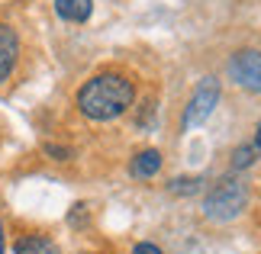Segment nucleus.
<instances>
[{
	"instance_id": "1",
	"label": "nucleus",
	"mask_w": 261,
	"mask_h": 254,
	"mask_svg": "<svg viewBox=\"0 0 261 254\" xmlns=\"http://www.w3.org/2000/svg\"><path fill=\"white\" fill-rule=\"evenodd\" d=\"M133 103H136V80L116 68L87 77L74 94L77 113L90 123H113V119L126 116Z\"/></svg>"
},
{
	"instance_id": "2",
	"label": "nucleus",
	"mask_w": 261,
	"mask_h": 254,
	"mask_svg": "<svg viewBox=\"0 0 261 254\" xmlns=\"http://www.w3.org/2000/svg\"><path fill=\"white\" fill-rule=\"evenodd\" d=\"M248 196H252V193H248V184L242 177H236V174L223 177L203 196V216L210 222H232V219H239L245 212Z\"/></svg>"
},
{
	"instance_id": "3",
	"label": "nucleus",
	"mask_w": 261,
	"mask_h": 254,
	"mask_svg": "<svg viewBox=\"0 0 261 254\" xmlns=\"http://www.w3.org/2000/svg\"><path fill=\"white\" fill-rule=\"evenodd\" d=\"M226 77L248 94H261V48H239L226 62Z\"/></svg>"
},
{
	"instance_id": "4",
	"label": "nucleus",
	"mask_w": 261,
	"mask_h": 254,
	"mask_svg": "<svg viewBox=\"0 0 261 254\" xmlns=\"http://www.w3.org/2000/svg\"><path fill=\"white\" fill-rule=\"evenodd\" d=\"M219 97H223V87H219V80H216V77H203V80L197 84L194 97L187 100V109H184V119H180V129L190 132L194 126H203L206 119H210V113L216 109Z\"/></svg>"
},
{
	"instance_id": "5",
	"label": "nucleus",
	"mask_w": 261,
	"mask_h": 254,
	"mask_svg": "<svg viewBox=\"0 0 261 254\" xmlns=\"http://www.w3.org/2000/svg\"><path fill=\"white\" fill-rule=\"evenodd\" d=\"M19 55H23L19 33L10 23H0V84H7V80L13 77V71L19 65Z\"/></svg>"
},
{
	"instance_id": "6",
	"label": "nucleus",
	"mask_w": 261,
	"mask_h": 254,
	"mask_svg": "<svg viewBox=\"0 0 261 254\" xmlns=\"http://www.w3.org/2000/svg\"><path fill=\"white\" fill-rule=\"evenodd\" d=\"M162 164H165V158H162L158 148H142V151L133 155V161H129V174L136 180H152L158 171H162Z\"/></svg>"
},
{
	"instance_id": "7",
	"label": "nucleus",
	"mask_w": 261,
	"mask_h": 254,
	"mask_svg": "<svg viewBox=\"0 0 261 254\" xmlns=\"http://www.w3.org/2000/svg\"><path fill=\"white\" fill-rule=\"evenodd\" d=\"M13 254H62V248H58L48 235L26 232V235H16V241H13Z\"/></svg>"
},
{
	"instance_id": "8",
	"label": "nucleus",
	"mask_w": 261,
	"mask_h": 254,
	"mask_svg": "<svg viewBox=\"0 0 261 254\" xmlns=\"http://www.w3.org/2000/svg\"><path fill=\"white\" fill-rule=\"evenodd\" d=\"M55 13L65 23H87L94 13V0H55Z\"/></svg>"
},
{
	"instance_id": "9",
	"label": "nucleus",
	"mask_w": 261,
	"mask_h": 254,
	"mask_svg": "<svg viewBox=\"0 0 261 254\" xmlns=\"http://www.w3.org/2000/svg\"><path fill=\"white\" fill-rule=\"evenodd\" d=\"M258 155L261 151L252 145V142H245V145H239L236 151H232V171L239 174V171H245V167H252L255 161H258Z\"/></svg>"
},
{
	"instance_id": "10",
	"label": "nucleus",
	"mask_w": 261,
	"mask_h": 254,
	"mask_svg": "<svg viewBox=\"0 0 261 254\" xmlns=\"http://www.w3.org/2000/svg\"><path fill=\"white\" fill-rule=\"evenodd\" d=\"M168 190L177 193V196H190V193L200 190V177H177V180L168 184Z\"/></svg>"
},
{
	"instance_id": "11",
	"label": "nucleus",
	"mask_w": 261,
	"mask_h": 254,
	"mask_svg": "<svg viewBox=\"0 0 261 254\" xmlns=\"http://www.w3.org/2000/svg\"><path fill=\"white\" fill-rule=\"evenodd\" d=\"M42 151H45V155L52 158V161H71V158H74V151H71V148H65V145H52V142H48V145H42Z\"/></svg>"
},
{
	"instance_id": "12",
	"label": "nucleus",
	"mask_w": 261,
	"mask_h": 254,
	"mask_svg": "<svg viewBox=\"0 0 261 254\" xmlns=\"http://www.w3.org/2000/svg\"><path fill=\"white\" fill-rule=\"evenodd\" d=\"M68 222H71L74 229H81V222H87V206H84V203H77V206L71 209V216H68Z\"/></svg>"
},
{
	"instance_id": "13",
	"label": "nucleus",
	"mask_w": 261,
	"mask_h": 254,
	"mask_svg": "<svg viewBox=\"0 0 261 254\" xmlns=\"http://www.w3.org/2000/svg\"><path fill=\"white\" fill-rule=\"evenodd\" d=\"M133 254H165V251L152 241H139V245H133Z\"/></svg>"
},
{
	"instance_id": "14",
	"label": "nucleus",
	"mask_w": 261,
	"mask_h": 254,
	"mask_svg": "<svg viewBox=\"0 0 261 254\" xmlns=\"http://www.w3.org/2000/svg\"><path fill=\"white\" fill-rule=\"evenodd\" d=\"M252 145L261 151V123H258V129H255V138H252Z\"/></svg>"
},
{
	"instance_id": "15",
	"label": "nucleus",
	"mask_w": 261,
	"mask_h": 254,
	"mask_svg": "<svg viewBox=\"0 0 261 254\" xmlns=\"http://www.w3.org/2000/svg\"><path fill=\"white\" fill-rule=\"evenodd\" d=\"M4 245H7V235H4V222H0V254H4Z\"/></svg>"
}]
</instances>
